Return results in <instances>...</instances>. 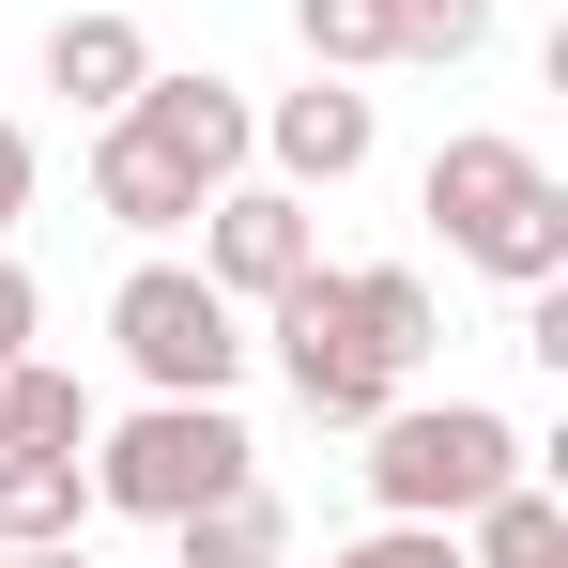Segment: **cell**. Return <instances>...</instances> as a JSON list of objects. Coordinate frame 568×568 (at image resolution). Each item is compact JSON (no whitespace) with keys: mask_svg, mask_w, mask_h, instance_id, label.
I'll list each match as a JSON object with an SVG mask.
<instances>
[{"mask_svg":"<svg viewBox=\"0 0 568 568\" xmlns=\"http://www.w3.org/2000/svg\"><path fill=\"white\" fill-rule=\"evenodd\" d=\"M262 338H277L292 399H307V415H338V430H369L384 399L415 384V369L369 338V307H354V277H338V262H307L292 292H262Z\"/></svg>","mask_w":568,"mask_h":568,"instance_id":"cell-4","label":"cell"},{"mask_svg":"<svg viewBox=\"0 0 568 568\" xmlns=\"http://www.w3.org/2000/svg\"><path fill=\"white\" fill-rule=\"evenodd\" d=\"M93 200L123 215V231H185V215H200V185L139 139V123H108V139H93Z\"/></svg>","mask_w":568,"mask_h":568,"instance_id":"cell-11","label":"cell"},{"mask_svg":"<svg viewBox=\"0 0 568 568\" xmlns=\"http://www.w3.org/2000/svg\"><path fill=\"white\" fill-rule=\"evenodd\" d=\"M185 231H200V277L231 292V307H262V292H292L307 262H323V231H307V200H292V185H215Z\"/></svg>","mask_w":568,"mask_h":568,"instance_id":"cell-6","label":"cell"},{"mask_svg":"<svg viewBox=\"0 0 568 568\" xmlns=\"http://www.w3.org/2000/svg\"><path fill=\"white\" fill-rule=\"evenodd\" d=\"M292 31H307V62H323V78L399 62V16H384V0H292Z\"/></svg>","mask_w":568,"mask_h":568,"instance_id":"cell-14","label":"cell"},{"mask_svg":"<svg viewBox=\"0 0 568 568\" xmlns=\"http://www.w3.org/2000/svg\"><path fill=\"white\" fill-rule=\"evenodd\" d=\"M0 568H93V538H31V554H0Z\"/></svg>","mask_w":568,"mask_h":568,"instance_id":"cell-20","label":"cell"},{"mask_svg":"<svg viewBox=\"0 0 568 568\" xmlns=\"http://www.w3.org/2000/svg\"><path fill=\"white\" fill-rule=\"evenodd\" d=\"M523 476V430L491 399H384L369 415V507L384 523H476Z\"/></svg>","mask_w":568,"mask_h":568,"instance_id":"cell-2","label":"cell"},{"mask_svg":"<svg viewBox=\"0 0 568 568\" xmlns=\"http://www.w3.org/2000/svg\"><path fill=\"white\" fill-rule=\"evenodd\" d=\"M78 523H93V462H78V446H16V462H0V554L78 538Z\"/></svg>","mask_w":568,"mask_h":568,"instance_id":"cell-9","label":"cell"},{"mask_svg":"<svg viewBox=\"0 0 568 568\" xmlns=\"http://www.w3.org/2000/svg\"><path fill=\"white\" fill-rule=\"evenodd\" d=\"M462 538H476L462 568H568V507H554V491H538V476H507V491L476 507Z\"/></svg>","mask_w":568,"mask_h":568,"instance_id":"cell-13","label":"cell"},{"mask_svg":"<svg viewBox=\"0 0 568 568\" xmlns=\"http://www.w3.org/2000/svg\"><path fill=\"white\" fill-rule=\"evenodd\" d=\"M16 446H93V399H78V369L0 354V462H16Z\"/></svg>","mask_w":568,"mask_h":568,"instance_id":"cell-12","label":"cell"},{"mask_svg":"<svg viewBox=\"0 0 568 568\" xmlns=\"http://www.w3.org/2000/svg\"><path fill=\"white\" fill-rule=\"evenodd\" d=\"M399 16V62H476L491 47V0H384Z\"/></svg>","mask_w":568,"mask_h":568,"instance_id":"cell-15","label":"cell"},{"mask_svg":"<svg viewBox=\"0 0 568 568\" xmlns=\"http://www.w3.org/2000/svg\"><path fill=\"white\" fill-rule=\"evenodd\" d=\"M430 231L462 246L476 277H507V292H538V277H568V185L523 154V139H446L430 154Z\"/></svg>","mask_w":568,"mask_h":568,"instance_id":"cell-1","label":"cell"},{"mask_svg":"<svg viewBox=\"0 0 568 568\" xmlns=\"http://www.w3.org/2000/svg\"><path fill=\"white\" fill-rule=\"evenodd\" d=\"M108 123H139V139H154V154H170L200 200H215V185H246V154H262V108L231 93V78H139Z\"/></svg>","mask_w":568,"mask_h":568,"instance_id":"cell-7","label":"cell"},{"mask_svg":"<svg viewBox=\"0 0 568 568\" xmlns=\"http://www.w3.org/2000/svg\"><path fill=\"white\" fill-rule=\"evenodd\" d=\"M262 154H277L292 185H354V170H369V93H354V78L277 93V108H262Z\"/></svg>","mask_w":568,"mask_h":568,"instance_id":"cell-8","label":"cell"},{"mask_svg":"<svg viewBox=\"0 0 568 568\" xmlns=\"http://www.w3.org/2000/svg\"><path fill=\"white\" fill-rule=\"evenodd\" d=\"M31 323H47V292L16 277V262H0V354H31Z\"/></svg>","mask_w":568,"mask_h":568,"instance_id":"cell-19","label":"cell"},{"mask_svg":"<svg viewBox=\"0 0 568 568\" xmlns=\"http://www.w3.org/2000/svg\"><path fill=\"white\" fill-rule=\"evenodd\" d=\"M139 78H154L139 16H62V31H47V93H78V108H123Z\"/></svg>","mask_w":568,"mask_h":568,"instance_id":"cell-10","label":"cell"},{"mask_svg":"<svg viewBox=\"0 0 568 568\" xmlns=\"http://www.w3.org/2000/svg\"><path fill=\"white\" fill-rule=\"evenodd\" d=\"M246 430H231V399H139L123 430L93 446V507H123V523H185V507H215V491H246Z\"/></svg>","mask_w":568,"mask_h":568,"instance_id":"cell-3","label":"cell"},{"mask_svg":"<svg viewBox=\"0 0 568 568\" xmlns=\"http://www.w3.org/2000/svg\"><path fill=\"white\" fill-rule=\"evenodd\" d=\"M354 307H369V338H384V354H399V369L430 354V292L399 277V262H354Z\"/></svg>","mask_w":568,"mask_h":568,"instance_id":"cell-16","label":"cell"},{"mask_svg":"<svg viewBox=\"0 0 568 568\" xmlns=\"http://www.w3.org/2000/svg\"><path fill=\"white\" fill-rule=\"evenodd\" d=\"M108 338H123V369L154 399H231V369H246V323H231V292L200 262H139L108 292Z\"/></svg>","mask_w":568,"mask_h":568,"instance_id":"cell-5","label":"cell"},{"mask_svg":"<svg viewBox=\"0 0 568 568\" xmlns=\"http://www.w3.org/2000/svg\"><path fill=\"white\" fill-rule=\"evenodd\" d=\"M338 568H462V538H446V523H384V538H354Z\"/></svg>","mask_w":568,"mask_h":568,"instance_id":"cell-17","label":"cell"},{"mask_svg":"<svg viewBox=\"0 0 568 568\" xmlns=\"http://www.w3.org/2000/svg\"><path fill=\"white\" fill-rule=\"evenodd\" d=\"M31 185H47V154H31V123H0V231L31 215Z\"/></svg>","mask_w":568,"mask_h":568,"instance_id":"cell-18","label":"cell"}]
</instances>
